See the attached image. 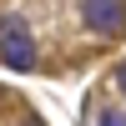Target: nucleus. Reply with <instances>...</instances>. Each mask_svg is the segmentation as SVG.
Returning a JSON list of instances; mask_svg holds the SVG:
<instances>
[{
    "label": "nucleus",
    "instance_id": "nucleus-1",
    "mask_svg": "<svg viewBox=\"0 0 126 126\" xmlns=\"http://www.w3.org/2000/svg\"><path fill=\"white\" fill-rule=\"evenodd\" d=\"M0 66H10V71H35V35H30V25L15 20V15L0 20Z\"/></svg>",
    "mask_w": 126,
    "mask_h": 126
},
{
    "label": "nucleus",
    "instance_id": "nucleus-2",
    "mask_svg": "<svg viewBox=\"0 0 126 126\" xmlns=\"http://www.w3.org/2000/svg\"><path fill=\"white\" fill-rule=\"evenodd\" d=\"M81 25L91 30V35H126V5L121 0H86L81 5Z\"/></svg>",
    "mask_w": 126,
    "mask_h": 126
},
{
    "label": "nucleus",
    "instance_id": "nucleus-3",
    "mask_svg": "<svg viewBox=\"0 0 126 126\" xmlns=\"http://www.w3.org/2000/svg\"><path fill=\"white\" fill-rule=\"evenodd\" d=\"M96 126H126V111H101Z\"/></svg>",
    "mask_w": 126,
    "mask_h": 126
},
{
    "label": "nucleus",
    "instance_id": "nucleus-4",
    "mask_svg": "<svg viewBox=\"0 0 126 126\" xmlns=\"http://www.w3.org/2000/svg\"><path fill=\"white\" fill-rule=\"evenodd\" d=\"M116 86H121V91H126V61H121V71H116Z\"/></svg>",
    "mask_w": 126,
    "mask_h": 126
},
{
    "label": "nucleus",
    "instance_id": "nucleus-5",
    "mask_svg": "<svg viewBox=\"0 0 126 126\" xmlns=\"http://www.w3.org/2000/svg\"><path fill=\"white\" fill-rule=\"evenodd\" d=\"M20 126H46V121H40V116H25V121H20Z\"/></svg>",
    "mask_w": 126,
    "mask_h": 126
}]
</instances>
